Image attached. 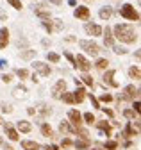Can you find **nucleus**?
Instances as JSON below:
<instances>
[{"label": "nucleus", "mask_w": 141, "mask_h": 150, "mask_svg": "<svg viewBox=\"0 0 141 150\" xmlns=\"http://www.w3.org/2000/svg\"><path fill=\"white\" fill-rule=\"evenodd\" d=\"M113 36L116 38L118 41H121V43H136V40H137L134 29L129 23H118V25H114Z\"/></svg>", "instance_id": "1"}, {"label": "nucleus", "mask_w": 141, "mask_h": 150, "mask_svg": "<svg viewBox=\"0 0 141 150\" xmlns=\"http://www.w3.org/2000/svg\"><path fill=\"white\" fill-rule=\"evenodd\" d=\"M120 14L125 18V20H130V22L139 20L137 11H136V9H134V6H130V4H123V6H121V9H120Z\"/></svg>", "instance_id": "2"}, {"label": "nucleus", "mask_w": 141, "mask_h": 150, "mask_svg": "<svg viewBox=\"0 0 141 150\" xmlns=\"http://www.w3.org/2000/svg\"><path fill=\"white\" fill-rule=\"evenodd\" d=\"M79 47H80V50H84L86 54H90V55H98V52H100V47L95 41H90V40H80Z\"/></svg>", "instance_id": "3"}, {"label": "nucleus", "mask_w": 141, "mask_h": 150, "mask_svg": "<svg viewBox=\"0 0 141 150\" xmlns=\"http://www.w3.org/2000/svg\"><path fill=\"white\" fill-rule=\"evenodd\" d=\"M132 100H136V88L134 84H129L123 88L121 95L118 97V102H132Z\"/></svg>", "instance_id": "4"}, {"label": "nucleus", "mask_w": 141, "mask_h": 150, "mask_svg": "<svg viewBox=\"0 0 141 150\" xmlns=\"http://www.w3.org/2000/svg\"><path fill=\"white\" fill-rule=\"evenodd\" d=\"M32 68L36 70L41 77H48V75L52 73V68L47 63H43V61H32Z\"/></svg>", "instance_id": "5"}, {"label": "nucleus", "mask_w": 141, "mask_h": 150, "mask_svg": "<svg viewBox=\"0 0 141 150\" xmlns=\"http://www.w3.org/2000/svg\"><path fill=\"white\" fill-rule=\"evenodd\" d=\"M73 66L77 68V70H80V71H90L91 70V63L87 61L82 54H79L77 57H75V63H73Z\"/></svg>", "instance_id": "6"}, {"label": "nucleus", "mask_w": 141, "mask_h": 150, "mask_svg": "<svg viewBox=\"0 0 141 150\" xmlns=\"http://www.w3.org/2000/svg\"><path fill=\"white\" fill-rule=\"evenodd\" d=\"M66 91V81L64 79H59L56 84H54V88H52V97L54 98H61V95Z\"/></svg>", "instance_id": "7"}, {"label": "nucleus", "mask_w": 141, "mask_h": 150, "mask_svg": "<svg viewBox=\"0 0 141 150\" xmlns=\"http://www.w3.org/2000/svg\"><path fill=\"white\" fill-rule=\"evenodd\" d=\"M114 75H116V70H107L104 73V86H111V88H118L120 84L114 81Z\"/></svg>", "instance_id": "8"}, {"label": "nucleus", "mask_w": 141, "mask_h": 150, "mask_svg": "<svg viewBox=\"0 0 141 150\" xmlns=\"http://www.w3.org/2000/svg\"><path fill=\"white\" fill-rule=\"evenodd\" d=\"M73 16L79 18V20H84V22H86V20H90V16H91L90 7H86V6H79V7H75Z\"/></svg>", "instance_id": "9"}, {"label": "nucleus", "mask_w": 141, "mask_h": 150, "mask_svg": "<svg viewBox=\"0 0 141 150\" xmlns=\"http://www.w3.org/2000/svg\"><path fill=\"white\" fill-rule=\"evenodd\" d=\"M68 118H70V123H72L73 127H80L82 125V115L77 111V109H72L68 112Z\"/></svg>", "instance_id": "10"}, {"label": "nucleus", "mask_w": 141, "mask_h": 150, "mask_svg": "<svg viewBox=\"0 0 141 150\" xmlns=\"http://www.w3.org/2000/svg\"><path fill=\"white\" fill-rule=\"evenodd\" d=\"M4 130H6V136L11 139V141H18L20 139V134H18V130H16L11 123H6L4 125Z\"/></svg>", "instance_id": "11"}, {"label": "nucleus", "mask_w": 141, "mask_h": 150, "mask_svg": "<svg viewBox=\"0 0 141 150\" xmlns=\"http://www.w3.org/2000/svg\"><path fill=\"white\" fill-rule=\"evenodd\" d=\"M84 30L90 34V36H102V27L100 25H97V23H86L84 25Z\"/></svg>", "instance_id": "12"}, {"label": "nucleus", "mask_w": 141, "mask_h": 150, "mask_svg": "<svg viewBox=\"0 0 141 150\" xmlns=\"http://www.w3.org/2000/svg\"><path fill=\"white\" fill-rule=\"evenodd\" d=\"M102 34H104V45H105V47H113V45H114L113 29H111V27H105V30H102Z\"/></svg>", "instance_id": "13"}, {"label": "nucleus", "mask_w": 141, "mask_h": 150, "mask_svg": "<svg viewBox=\"0 0 141 150\" xmlns=\"http://www.w3.org/2000/svg\"><path fill=\"white\" fill-rule=\"evenodd\" d=\"M9 45V29L2 27L0 29V48H6Z\"/></svg>", "instance_id": "14"}, {"label": "nucleus", "mask_w": 141, "mask_h": 150, "mask_svg": "<svg viewBox=\"0 0 141 150\" xmlns=\"http://www.w3.org/2000/svg\"><path fill=\"white\" fill-rule=\"evenodd\" d=\"M73 100H75V104H82V102L86 100V89H84L82 86H79V88L73 91Z\"/></svg>", "instance_id": "15"}, {"label": "nucleus", "mask_w": 141, "mask_h": 150, "mask_svg": "<svg viewBox=\"0 0 141 150\" xmlns=\"http://www.w3.org/2000/svg\"><path fill=\"white\" fill-rule=\"evenodd\" d=\"M16 130L18 132H30L32 130V125H30V122H25V120H20V122H16Z\"/></svg>", "instance_id": "16"}, {"label": "nucleus", "mask_w": 141, "mask_h": 150, "mask_svg": "<svg viewBox=\"0 0 141 150\" xmlns=\"http://www.w3.org/2000/svg\"><path fill=\"white\" fill-rule=\"evenodd\" d=\"M137 132L139 130L132 125V122L129 120V123H127V127H125V130H123V136L125 138H134V136H137Z\"/></svg>", "instance_id": "17"}, {"label": "nucleus", "mask_w": 141, "mask_h": 150, "mask_svg": "<svg viewBox=\"0 0 141 150\" xmlns=\"http://www.w3.org/2000/svg\"><path fill=\"white\" fill-rule=\"evenodd\" d=\"M22 148H23V150H39L41 145L36 143V141H32V139H23V141H22Z\"/></svg>", "instance_id": "18"}, {"label": "nucleus", "mask_w": 141, "mask_h": 150, "mask_svg": "<svg viewBox=\"0 0 141 150\" xmlns=\"http://www.w3.org/2000/svg\"><path fill=\"white\" fill-rule=\"evenodd\" d=\"M43 6L39 4L38 7H36V11H34V14H36L38 18H41V20H50V11H45V9H41Z\"/></svg>", "instance_id": "19"}, {"label": "nucleus", "mask_w": 141, "mask_h": 150, "mask_svg": "<svg viewBox=\"0 0 141 150\" xmlns=\"http://www.w3.org/2000/svg\"><path fill=\"white\" fill-rule=\"evenodd\" d=\"M95 123H97V127H98L100 130H104V132H105V136L111 134V123H109V122L102 120V122H95Z\"/></svg>", "instance_id": "20"}, {"label": "nucleus", "mask_w": 141, "mask_h": 150, "mask_svg": "<svg viewBox=\"0 0 141 150\" xmlns=\"http://www.w3.org/2000/svg\"><path fill=\"white\" fill-rule=\"evenodd\" d=\"M129 77H130V79H136V81H141V68L130 66V68H129Z\"/></svg>", "instance_id": "21"}, {"label": "nucleus", "mask_w": 141, "mask_h": 150, "mask_svg": "<svg viewBox=\"0 0 141 150\" xmlns=\"http://www.w3.org/2000/svg\"><path fill=\"white\" fill-rule=\"evenodd\" d=\"M98 16L102 18V20H109V18L113 16V9H111V7H107V6H105V7H102V9H100Z\"/></svg>", "instance_id": "22"}, {"label": "nucleus", "mask_w": 141, "mask_h": 150, "mask_svg": "<svg viewBox=\"0 0 141 150\" xmlns=\"http://www.w3.org/2000/svg\"><path fill=\"white\" fill-rule=\"evenodd\" d=\"M73 146L77 148V150H86V148H90V139H77L75 143H73Z\"/></svg>", "instance_id": "23"}, {"label": "nucleus", "mask_w": 141, "mask_h": 150, "mask_svg": "<svg viewBox=\"0 0 141 150\" xmlns=\"http://www.w3.org/2000/svg\"><path fill=\"white\" fill-rule=\"evenodd\" d=\"M41 134L45 138H52V136H54V130H52V127L48 123H41Z\"/></svg>", "instance_id": "24"}, {"label": "nucleus", "mask_w": 141, "mask_h": 150, "mask_svg": "<svg viewBox=\"0 0 141 150\" xmlns=\"http://www.w3.org/2000/svg\"><path fill=\"white\" fill-rule=\"evenodd\" d=\"M25 93H27V88H25V86H16L14 91H13V95H14L16 98H22V97H25Z\"/></svg>", "instance_id": "25"}, {"label": "nucleus", "mask_w": 141, "mask_h": 150, "mask_svg": "<svg viewBox=\"0 0 141 150\" xmlns=\"http://www.w3.org/2000/svg\"><path fill=\"white\" fill-rule=\"evenodd\" d=\"M61 100L66 102V104H75V100H73V93H70V91H64V93H63V95H61Z\"/></svg>", "instance_id": "26"}, {"label": "nucleus", "mask_w": 141, "mask_h": 150, "mask_svg": "<svg viewBox=\"0 0 141 150\" xmlns=\"http://www.w3.org/2000/svg\"><path fill=\"white\" fill-rule=\"evenodd\" d=\"M95 66H97L98 70H107V66H109V61L105 59V57H100V59H97Z\"/></svg>", "instance_id": "27"}, {"label": "nucleus", "mask_w": 141, "mask_h": 150, "mask_svg": "<svg viewBox=\"0 0 141 150\" xmlns=\"http://www.w3.org/2000/svg\"><path fill=\"white\" fill-rule=\"evenodd\" d=\"M80 82H82V84H86V86H93V84H95L93 77H91V75H87V71H84V75L80 77Z\"/></svg>", "instance_id": "28"}, {"label": "nucleus", "mask_w": 141, "mask_h": 150, "mask_svg": "<svg viewBox=\"0 0 141 150\" xmlns=\"http://www.w3.org/2000/svg\"><path fill=\"white\" fill-rule=\"evenodd\" d=\"M59 130L61 132H72L73 134V127L70 125V122H61L59 123Z\"/></svg>", "instance_id": "29"}, {"label": "nucleus", "mask_w": 141, "mask_h": 150, "mask_svg": "<svg viewBox=\"0 0 141 150\" xmlns=\"http://www.w3.org/2000/svg\"><path fill=\"white\" fill-rule=\"evenodd\" d=\"M47 59L50 61V63H59V59H61V55L59 54H56V52H47Z\"/></svg>", "instance_id": "30"}, {"label": "nucleus", "mask_w": 141, "mask_h": 150, "mask_svg": "<svg viewBox=\"0 0 141 150\" xmlns=\"http://www.w3.org/2000/svg\"><path fill=\"white\" fill-rule=\"evenodd\" d=\"M123 118H127V120H134V118H136V111H134L132 107L123 109Z\"/></svg>", "instance_id": "31"}, {"label": "nucleus", "mask_w": 141, "mask_h": 150, "mask_svg": "<svg viewBox=\"0 0 141 150\" xmlns=\"http://www.w3.org/2000/svg\"><path fill=\"white\" fill-rule=\"evenodd\" d=\"M82 120L86 122V123H95L97 122V118H95V115H93V112H84V115H82Z\"/></svg>", "instance_id": "32"}, {"label": "nucleus", "mask_w": 141, "mask_h": 150, "mask_svg": "<svg viewBox=\"0 0 141 150\" xmlns=\"http://www.w3.org/2000/svg\"><path fill=\"white\" fill-rule=\"evenodd\" d=\"M38 111H39V115H41L43 118H47V116H50V115H52V111H50V109H48L47 105H43V104H41V105L38 107Z\"/></svg>", "instance_id": "33"}, {"label": "nucleus", "mask_w": 141, "mask_h": 150, "mask_svg": "<svg viewBox=\"0 0 141 150\" xmlns=\"http://www.w3.org/2000/svg\"><path fill=\"white\" fill-rule=\"evenodd\" d=\"M14 73L18 75L20 79H27V77H29V70H25V68H18V70H16Z\"/></svg>", "instance_id": "34"}, {"label": "nucleus", "mask_w": 141, "mask_h": 150, "mask_svg": "<svg viewBox=\"0 0 141 150\" xmlns=\"http://www.w3.org/2000/svg\"><path fill=\"white\" fill-rule=\"evenodd\" d=\"M113 52H114V54H118V55H125V54H127V48L118 47V45H113Z\"/></svg>", "instance_id": "35"}, {"label": "nucleus", "mask_w": 141, "mask_h": 150, "mask_svg": "<svg viewBox=\"0 0 141 150\" xmlns=\"http://www.w3.org/2000/svg\"><path fill=\"white\" fill-rule=\"evenodd\" d=\"M7 2H9V6H11V7H14L16 11H20V9L23 7V6H22V2H20V0H7Z\"/></svg>", "instance_id": "36"}, {"label": "nucleus", "mask_w": 141, "mask_h": 150, "mask_svg": "<svg viewBox=\"0 0 141 150\" xmlns=\"http://www.w3.org/2000/svg\"><path fill=\"white\" fill-rule=\"evenodd\" d=\"M41 23H43V27H45V30H47L48 34H50V32H54V27H52V22H50V20H43Z\"/></svg>", "instance_id": "37"}, {"label": "nucleus", "mask_w": 141, "mask_h": 150, "mask_svg": "<svg viewBox=\"0 0 141 150\" xmlns=\"http://www.w3.org/2000/svg\"><path fill=\"white\" fill-rule=\"evenodd\" d=\"M118 148V141H105V150H116Z\"/></svg>", "instance_id": "38"}, {"label": "nucleus", "mask_w": 141, "mask_h": 150, "mask_svg": "<svg viewBox=\"0 0 141 150\" xmlns=\"http://www.w3.org/2000/svg\"><path fill=\"white\" fill-rule=\"evenodd\" d=\"M20 55H22L23 59H30L32 55H36V50H25V52H22Z\"/></svg>", "instance_id": "39"}, {"label": "nucleus", "mask_w": 141, "mask_h": 150, "mask_svg": "<svg viewBox=\"0 0 141 150\" xmlns=\"http://www.w3.org/2000/svg\"><path fill=\"white\" fill-rule=\"evenodd\" d=\"M132 102H134V104H132V109L136 111V115L141 116V102H139V100H132Z\"/></svg>", "instance_id": "40"}, {"label": "nucleus", "mask_w": 141, "mask_h": 150, "mask_svg": "<svg viewBox=\"0 0 141 150\" xmlns=\"http://www.w3.org/2000/svg\"><path fill=\"white\" fill-rule=\"evenodd\" d=\"M98 102H113V97L109 95V93H102L100 95V100Z\"/></svg>", "instance_id": "41"}, {"label": "nucleus", "mask_w": 141, "mask_h": 150, "mask_svg": "<svg viewBox=\"0 0 141 150\" xmlns=\"http://www.w3.org/2000/svg\"><path fill=\"white\" fill-rule=\"evenodd\" d=\"M0 79H2L4 84H9V82L13 81V75H11V73H2V77H0Z\"/></svg>", "instance_id": "42"}, {"label": "nucleus", "mask_w": 141, "mask_h": 150, "mask_svg": "<svg viewBox=\"0 0 141 150\" xmlns=\"http://www.w3.org/2000/svg\"><path fill=\"white\" fill-rule=\"evenodd\" d=\"M90 100H91V105H93L95 109H100V102H98V98H97V97H93L91 93H90Z\"/></svg>", "instance_id": "43"}, {"label": "nucleus", "mask_w": 141, "mask_h": 150, "mask_svg": "<svg viewBox=\"0 0 141 150\" xmlns=\"http://www.w3.org/2000/svg\"><path fill=\"white\" fill-rule=\"evenodd\" d=\"M72 145H73V141L70 139V138H64V139H63V143H61V146H63V148H70Z\"/></svg>", "instance_id": "44"}, {"label": "nucleus", "mask_w": 141, "mask_h": 150, "mask_svg": "<svg viewBox=\"0 0 141 150\" xmlns=\"http://www.w3.org/2000/svg\"><path fill=\"white\" fill-rule=\"evenodd\" d=\"M52 27H54V30H61L63 29V22L61 20H54L52 22Z\"/></svg>", "instance_id": "45"}, {"label": "nucleus", "mask_w": 141, "mask_h": 150, "mask_svg": "<svg viewBox=\"0 0 141 150\" xmlns=\"http://www.w3.org/2000/svg\"><path fill=\"white\" fill-rule=\"evenodd\" d=\"M64 57H66V59H68L70 63H72V64L75 63V57H73V55H72V54H70V52H64Z\"/></svg>", "instance_id": "46"}, {"label": "nucleus", "mask_w": 141, "mask_h": 150, "mask_svg": "<svg viewBox=\"0 0 141 150\" xmlns=\"http://www.w3.org/2000/svg\"><path fill=\"white\" fill-rule=\"evenodd\" d=\"M100 109H104V111H105V115H107L109 118H113V116H114V112H113L111 109H105V107H100Z\"/></svg>", "instance_id": "47"}, {"label": "nucleus", "mask_w": 141, "mask_h": 150, "mask_svg": "<svg viewBox=\"0 0 141 150\" xmlns=\"http://www.w3.org/2000/svg\"><path fill=\"white\" fill-rule=\"evenodd\" d=\"M134 59H137V61H141V48L134 52Z\"/></svg>", "instance_id": "48"}, {"label": "nucleus", "mask_w": 141, "mask_h": 150, "mask_svg": "<svg viewBox=\"0 0 141 150\" xmlns=\"http://www.w3.org/2000/svg\"><path fill=\"white\" fill-rule=\"evenodd\" d=\"M2 111L4 112H13V107L11 105H2Z\"/></svg>", "instance_id": "49"}, {"label": "nucleus", "mask_w": 141, "mask_h": 150, "mask_svg": "<svg viewBox=\"0 0 141 150\" xmlns=\"http://www.w3.org/2000/svg\"><path fill=\"white\" fill-rule=\"evenodd\" d=\"M30 81H32V82H39V79H38V73H34L32 77H30Z\"/></svg>", "instance_id": "50"}, {"label": "nucleus", "mask_w": 141, "mask_h": 150, "mask_svg": "<svg viewBox=\"0 0 141 150\" xmlns=\"http://www.w3.org/2000/svg\"><path fill=\"white\" fill-rule=\"evenodd\" d=\"M48 2H52V4H56V6H61V4H63V0H48Z\"/></svg>", "instance_id": "51"}, {"label": "nucleus", "mask_w": 141, "mask_h": 150, "mask_svg": "<svg viewBox=\"0 0 141 150\" xmlns=\"http://www.w3.org/2000/svg\"><path fill=\"white\" fill-rule=\"evenodd\" d=\"M27 112H29V115H36V109H34V107H29Z\"/></svg>", "instance_id": "52"}, {"label": "nucleus", "mask_w": 141, "mask_h": 150, "mask_svg": "<svg viewBox=\"0 0 141 150\" xmlns=\"http://www.w3.org/2000/svg\"><path fill=\"white\" fill-rule=\"evenodd\" d=\"M6 64H7V61H6V59H0V68H4Z\"/></svg>", "instance_id": "53"}, {"label": "nucleus", "mask_w": 141, "mask_h": 150, "mask_svg": "<svg viewBox=\"0 0 141 150\" xmlns=\"http://www.w3.org/2000/svg\"><path fill=\"white\" fill-rule=\"evenodd\" d=\"M136 97H137V98H141V88H139V89H136Z\"/></svg>", "instance_id": "54"}, {"label": "nucleus", "mask_w": 141, "mask_h": 150, "mask_svg": "<svg viewBox=\"0 0 141 150\" xmlns=\"http://www.w3.org/2000/svg\"><path fill=\"white\" fill-rule=\"evenodd\" d=\"M50 150H59V146L57 145H50Z\"/></svg>", "instance_id": "55"}, {"label": "nucleus", "mask_w": 141, "mask_h": 150, "mask_svg": "<svg viewBox=\"0 0 141 150\" xmlns=\"http://www.w3.org/2000/svg\"><path fill=\"white\" fill-rule=\"evenodd\" d=\"M0 145H2V138H0Z\"/></svg>", "instance_id": "56"}, {"label": "nucleus", "mask_w": 141, "mask_h": 150, "mask_svg": "<svg viewBox=\"0 0 141 150\" xmlns=\"http://www.w3.org/2000/svg\"><path fill=\"white\" fill-rule=\"evenodd\" d=\"M0 123H2V118H0Z\"/></svg>", "instance_id": "57"}, {"label": "nucleus", "mask_w": 141, "mask_h": 150, "mask_svg": "<svg viewBox=\"0 0 141 150\" xmlns=\"http://www.w3.org/2000/svg\"><path fill=\"white\" fill-rule=\"evenodd\" d=\"M139 6H141V0H139Z\"/></svg>", "instance_id": "58"}, {"label": "nucleus", "mask_w": 141, "mask_h": 150, "mask_svg": "<svg viewBox=\"0 0 141 150\" xmlns=\"http://www.w3.org/2000/svg\"><path fill=\"white\" fill-rule=\"evenodd\" d=\"M86 150H87V148H86Z\"/></svg>", "instance_id": "59"}]
</instances>
